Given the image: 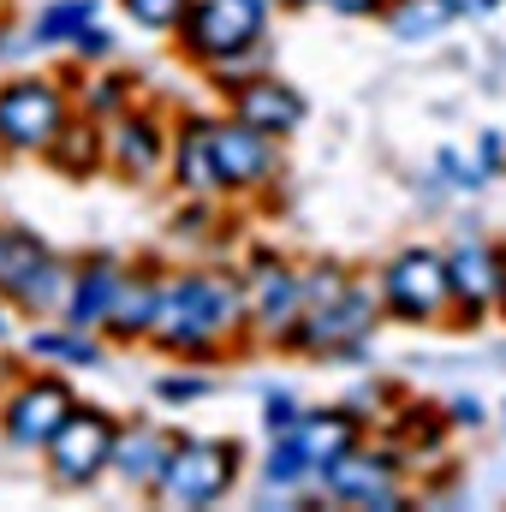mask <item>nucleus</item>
I'll return each instance as SVG.
<instances>
[{"label":"nucleus","instance_id":"nucleus-1","mask_svg":"<svg viewBox=\"0 0 506 512\" xmlns=\"http://www.w3.org/2000/svg\"><path fill=\"white\" fill-rule=\"evenodd\" d=\"M239 316H245V292L227 274H185V280L161 286V310H155L149 340L161 352H209Z\"/></svg>","mask_w":506,"mask_h":512},{"label":"nucleus","instance_id":"nucleus-2","mask_svg":"<svg viewBox=\"0 0 506 512\" xmlns=\"http://www.w3.org/2000/svg\"><path fill=\"white\" fill-rule=\"evenodd\" d=\"M268 30V0H197L179 18V42L191 60L227 66L239 54H251Z\"/></svg>","mask_w":506,"mask_h":512},{"label":"nucleus","instance_id":"nucleus-3","mask_svg":"<svg viewBox=\"0 0 506 512\" xmlns=\"http://www.w3.org/2000/svg\"><path fill=\"white\" fill-rule=\"evenodd\" d=\"M233 477H239V441H203V435H191V441L173 447L155 495L167 507H209V501H221L233 489Z\"/></svg>","mask_w":506,"mask_h":512},{"label":"nucleus","instance_id":"nucleus-4","mask_svg":"<svg viewBox=\"0 0 506 512\" xmlns=\"http://www.w3.org/2000/svg\"><path fill=\"white\" fill-rule=\"evenodd\" d=\"M381 304L399 322H435L453 304V268L441 251H399L381 268Z\"/></svg>","mask_w":506,"mask_h":512},{"label":"nucleus","instance_id":"nucleus-5","mask_svg":"<svg viewBox=\"0 0 506 512\" xmlns=\"http://www.w3.org/2000/svg\"><path fill=\"white\" fill-rule=\"evenodd\" d=\"M66 126V96L48 78H12L0 84V149L12 155H36L48 149Z\"/></svg>","mask_w":506,"mask_h":512},{"label":"nucleus","instance_id":"nucleus-6","mask_svg":"<svg viewBox=\"0 0 506 512\" xmlns=\"http://www.w3.org/2000/svg\"><path fill=\"white\" fill-rule=\"evenodd\" d=\"M114 447H120L114 417L84 405V411H72V417L60 423V435L48 441V471H54V483L84 489V483H96V477L114 465Z\"/></svg>","mask_w":506,"mask_h":512},{"label":"nucleus","instance_id":"nucleus-7","mask_svg":"<svg viewBox=\"0 0 506 512\" xmlns=\"http://www.w3.org/2000/svg\"><path fill=\"white\" fill-rule=\"evenodd\" d=\"M0 292L18 298L24 310H48V304L66 292V268L42 251L30 233L0 227Z\"/></svg>","mask_w":506,"mask_h":512},{"label":"nucleus","instance_id":"nucleus-8","mask_svg":"<svg viewBox=\"0 0 506 512\" xmlns=\"http://www.w3.org/2000/svg\"><path fill=\"white\" fill-rule=\"evenodd\" d=\"M322 489L346 507H381L399 512L405 507V489H399V459L393 453H340L334 465H322Z\"/></svg>","mask_w":506,"mask_h":512},{"label":"nucleus","instance_id":"nucleus-9","mask_svg":"<svg viewBox=\"0 0 506 512\" xmlns=\"http://www.w3.org/2000/svg\"><path fill=\"white\" fill-rule=\"evenodd\" d=\"M72 411H78L72 387L54 382V376H36V382H24L6 405H0V429H6L12 447H48Z\"/></svg>","mask_w":506,"mask_h":512},{"label":"nucleus","instance_id":"nucleus-10","mask_svg":"<svg viewBox=\"0 0 506 512\" xmlns=\"http://www.w3.org/2000/svg\"><path fill=\"white\" fill-rule=\"evenodd\" d=\"M370 322H376V298H370L364 286H352L346 298L304 310L298 328H292V340H298L304 352H358V340L370 334Z\"/></svg>","mask_w":506,"mask_h":512},{"label":"nucleus","instance_id":"nucleus-11","mask_svg":"<svg viewBox=\"0 0 506 512\" xmlns=\"http://www.w3.org/2000/svg\"><path fill=\"white\" fill-rule=\"evenodd\" d=\"M245 316L268 340H292V328L304 316V274H292L286 262H256L251 286H245Z\"/></svg>","mask_w":506,"mask_h":512},{"label":"nucleus","instance_id":"nucleus-12","mask_svg":"<svg viewBox=\"0 0 506 512\" xmlns=\"http://www.w3.org/2000/svg\"><path fill=\"white\" fill-rule=\"evenodd\" d=\"M215 137V173H221V185L227 191H256L268 173H274V149H268V131L245 126L239 114H233V126L221 120V126H209Z\"/></svg>","mask_w":506,"mask_h":512},{"label":"nucleus","instance_id":"nucleus-13","mask_svg":"<svg viewBox=\"0 0 506 512\" xmlns=\"http://www.w3.org/2000/svg\"><path fill=\"white\" fill-rule=\"evenodd\" d=\"M233 114L245 120V126H256V131H268V137H286V131H298L304 126V96L286 84V78H245L239 90H233Z\"/></svg>","mask_w":506,"mask_h":512},{"label":"nucleus","instance_id":"nucleus-14","mask_svg":"<svg viewBox=\"0 0 506 512\" xmlns=\"http://www.w3.org/2000/svg\"><path fill=\"white\" fill-rule=\"evenodd\" d=\"M447 268H453V304L465 310V322H477V310L495 304V298L506 292L501 256L489 251L483 239H459V245L447 251Z\"/></svg>","mask_w":506,"mask_h":512},{"label":"nucleus","instance_id":"nucleus-15","mask_svg":"<svg viewBox=\"0 0 506 512\" xmlns=\"http://www.w3.org/2000/svg\"><path fill=\"white\" fill-rule=\"evenodd\" d=\"M173 435L167 429H155V423H137L131 435H120V447H114V471L126 477L131 489H155L161 483V471H167V459H173Z\"/></svg>","mask_w":506,"mask_h":512},{"label":"nucleus","instance_id":"nucleus-16","mask_svg":"<svg viewBox=\"0 0 506 512\" xmlns=\"http://www.w3.org/2000/svg\"><path fill=\"white\" fill-rule=\"evenodd\" d=\"M120 286H126L120 262H90V268L72 280V292H66V322H72V328H102L108 310H114V298H120Z\"/></svg>","mask_w":506,"mask_h":512},{"label":"nucleus","instance_id":"nucleus-17","mask_svg":"<svg viewBox=\"0 0 506 512\" xmlns=\"http://www.w3.org/2000/svg\"><path fill=\"white\" fill-rule=\"evenodd\" d=\"M155 310H161V286H155V280H126L102 328H108L114 340H149V334H155Z\"/></svg>","mask_w":506,"mask_h":512},{"label":"nucleus","instance_id":"nucleus-18","mask_svg":"<svg viewBox=\"0 0 506 512\" xmlns=\"http://www.w3.org/2000/svg\"><path fill=\"white\" fill-rule=\"evenodd\" d=\"M298 441L310 447V459H316V471H322V465H334L340 453L358 447V417H352V411H304Z\"/></svg>","mask_w":506,"mask_h":512},{"label":"nucleus","instance_id":"nucleus-19","mask_svg":"<svg viewBox=\"0 0 506 512\" xmlns=\"http://www.w3.org/2000/svg\"><path fill=\"white\" fill-rule=\"evenodd\" d=\"M108 155L126 167L131 179L155 173V167H161V126H155L149 114H126V120L114 126V143H108Z\"/></svg>","mask_w":506,"mask_h":512},{"label":"nucleus","instance_id":"nucleus-20","mask_svg":"<svg viewBox=\"0 0 506 512\" xmlns=\"http://www.w3.org/2000/svg\"><path fill=\"white\" fill-rule=\"evenodd\" d=\"M179 185L185 191H215L221 173H215V137H209V120H191L185 137H179Z\"/></svg>","mask_w":506,"mask_h":512},{"label":"nucleus","instance_id":"nucleus-21","mask_svg":"<svg viewBox=\"0 0 506 512\" xmlns=\"http://www.w3.org/2000/svg\"><path fill=\"white\" fill-rule=\"evenodd\" d=\"M48 161H54V173H66V179H84L96 161H102V137H96V126H60V137L42 149Z\"/></svg>","mask_w":506,"mask_h":512},{"label":"nucleus","instance_id":"nucleus-22","mask_svg":"<svg viewBox=\"0 0 506 512\" xmlns=\"http://www.w3.org/2000/svg\"><path fill=\"white\" fill-rule=\"evenodd\" d=\"M459 12L447 6V0H399L393 12H387V24H393V36L399 42H423V36H435V30H447Z\"/></svg>","mask_w":506,"mask_h":512},{"label":"nucleus","instance_id":"nucleus-23","mask_svg":"<svg viewBox=\"0 0 506 512\" xmlns=\"http://www.w3.org/2000/svg\"><path fill=\"white\" fill-rule=\"evenodd\" d=\"M316 471V459H310V447L298 441V429L292 435H274V447H268V465H262V477L274 483V489H298L304 477Z\"/></svg>","mask_w":506,"mask_h":512},{"label":"nucleus","instance_id":"nucleus-24","mask_svg":"<svg viewBox=\"0 0 506 512\" xmlns=\"http://www.w3.org/2000/svg\"><path fill=\"white\" fill-rule=\"evenodd\" d=\"M84 24H96V0H54V6H42L36 12V42H72Z\"/></svg>","mask_w":506,"mask_h":512},{"label":"nucleus","instance_id":"nucleus-25","mask_svg":"<svg viewBox=\"0 0 506 512\" xmlns=\"http://www.w3.org/2000/svg\"><path fill=\"white\" fill-rule=\"evenodd\" d=\"M30 352L36 358H66V364H102V346H90L84 340V328H72V334H30Z\"/></svg>","mask_w":506,"mask_h":512},{"label":"nucleus","instance_id":"nucleus-26","mask_svg":"<svg viewBox=\"0 0 506 512\" xmlns=\"http://www.w3.org/2000/svg\"><path fill=\"white\" fill-rule=\"evenodd\" d=\"M120 6L131 12V24H143V30H173L191 0H120Z\"/></svg>","mask_w":506,"mask_h":512},{"label":"nucleus","instance_id":"nucleus-27","mask_svg":"<svg viewBox=\"0 0 506 512\" xmlns=\"http://www.w3.org/2000/svg\"><path fill=\"white\" fill-rule=\"evenodd\" d=\"M346 292H352V280H346L340 268H316V274H304V310L334 304V298H346Z\"/></svg>","mask_w":506,"mask_h":512},{"label":"nucleus","instance_id":"nucleus-28","mask_svg":"<svg viewBox=\"0 0 506 512\" xmlns=\"http://www.w3.org/2000/svg\"><path fill=\"white\" fill-rule=\"evenodd\" d=\"M298 423H304V411H298V399H286V393H274V399H268V411H262V429H268V435H292Z\"/></svg>","mask_w":506,"mask_h":512},{"label":"nucleus","instance_id":"nucleus-29","mask_svg":"<svg viewBox=\"0 0 506 512\" xmlns=\"http://www.w3.org/2000/svg\"><path fill=\"white\" fill-rule=\"evenodd\" d=\"M209 382L203 376H161V399H203Z\"/></svg>","mask_w":506,"mask_h":512},{"label":"nucleus","instance_id":"nucleus-30","mask_svg":"<svg viewBox=\"0 0 506 512\" xmlns=\"http://www.w3.org/2000/svg\"><path fill=\"white\" fill-rule=\"evenodd\" d=\"M72 42H78V54H114V36H108V30H96V24H84Z\"/></svg>","mask_w":506,"mask_h":512},{"label":"nucleus","instance_id":"nucleus-31","mask_svg":"<svg viewBox=\"0 0 506 512\" xmlns=\"http://www.w3.org/2000/svg\"><path fill=\"white\" fill-rule=\"evenodd\" d=\"M453 423H465V429H471V423H483V405H477L471 393H465V399H453Z\"/></svg>","mask_w":506,"mask_h":512},{"label":"nucleus","instance_id":"nucleus-32","mask_svg":"<svg viewBox=\"0 0 506 512\" xmlns=\"http://www.w3.org/2000/svg\"><path fill=\"white\" fill-rule=\"evenodd\" d=\"M334 12H346V18H364V12H376L381 0H328Z\"/></svg>","mask_w":506,"mask_h":512},{"label":"nucleus","instance_id":"nucleus-33","mask_svg":"<svg viewBox=\"0 0 506 512\" xmlns=\"http://www.w3.org/2000/svg\"><path fill=\"white\" fill-rule=\"evenodd\" d=\"M447 6H453V12H465V18H477V12H489L495 0H447Z\"/></svg>","mask_w":506,"mask_h":512},{"label":"nucleus","instance_id":"nucleus-34","mask_svg":"<svg viewBox=\"0 0 506 512\" xmlns=\"http://www.w3.org/2000/svg\"><path fill=\"white\" fill-rule=\"evenodd\" d=\"M483 161H489V167H501V137H495V131L483 137Z\"/></svg>","mask_w":506,"mask_h":512},{"label":"nucleus","instance_id":"nucleus-35","mask_svg":"<svg viewBox=\"0 0 506 512\" xmlns=\"http://www.w3.org/2000/svg\"><path fill=\"white\" fill-rule=\"evenodd\" d=\"M0 340H6V310H0Z\"/></svg>","mask_w":506,"mask_h":512},{"label":"nucleus","instance_id":"nucleus-36","mask_svg":"<svg viewBox=\"0 0 506 512\" xmlns=\"http://www.w3.org/2000/svg\"><path fill=\"white\" fill-rule=\"evenodd\" d=\"M292 6H304V0H292Z\"/></svg>","mask_w":506,"mask_h":512}]
</instances>
